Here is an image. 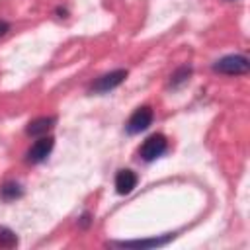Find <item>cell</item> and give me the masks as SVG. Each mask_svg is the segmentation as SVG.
<instances>
[{
    "label": "cell",
    "instance_id": "cell-7",
    "mask_svg": "<svg viewBox=\"0 0 250 250\" xmlns=\"http://www.w3.org/2000/svg\"><path fill=\"white\" fill-rule=\"evenodd\" d=\"M55 125V117H37L33 121H29L27 125V135L31 137H43L47 135Z\"/></svg>",
    "mask_w": 250,
    "mask_h": 250
},
{
    "label": "cell",
    "instance_id": "cell-10",
    "mask_svg": "<svg viewBox=\"0 0 250 250\" xmlns=\"http://www.w3.org/2000/svg\"><path fill=\"white\" fill-rule=\"evenodd\" d=\"M16 244H18V236L10 229L0 227V246L2 248H14Z\"/></svg>",
    "mask_w": 250,
    "mask_h": 250
},
{
    "label": "cell",
    "instance_id": "cell-2",
    "mask_svg": "<svg viewBox=\"0 0 250 250\" xmlns=\"http://www.w3.org/2000/svg\"><path fill=\"white\" fill-rule=\"evenodd\" d=\"M166 148H168L166 137L160 135V133H156V135H150V137L141 145L139 154H141V158H143L145 162H150V160H156L158 156H162V154L166 152Z\"/></svg>",
    "mask_w": 250,
    "mask_h": 250
},
{
    "label": "cell",
    "instance_id": "cell-8",
    "mask_svg": "<svg viewBox=\"0 0 250 250\" xmlns=\"http://www.w3.org/2000/svg\"><path fill=\"white\" fill-rule=\"evenodd\" d=\"M174 238V234H166L162 238H146V240H127V242H113L117 246H125V248H150V246H164L166 242H170Z\"/></svg>",
    "mask_w": 250,
    "mask_h": 250
},
{
    "label": "cell",
    "instance_id": "cell-9",
    "mask_svg": "<svg viewBox=\"0 0 250 250\" xmlns=\"http://www.w3.org/2000/svg\"><path fill=\"white\" fill-rule=\"evenodd\" d=\"M0 195H2V199L12 201V199H16V197L21 195V186L16 184V182H6L2 186V189H0Z\"/></svg>",
    "mask_w": 250,
    "mask_h": 250
},
{
    "label": "cell",
    "instance_id": "cell-6",
    "mask_svg": "<svg viewBox=\"0 0 250 250\" xmlns=\"http://www.w3.org/2000/svg\"><path fill=\"white\" fill-rule=\"evenodd\" d=\"M137 180L139 178H137V174L133 170H119L117 176H115V189H117V193H121V195L131 193L135 189V186H137Z\"/></svg>",
    "mask_w": 250,
    "mask_h": 250
},
{
    "label": "cell",
    "instance_id": "cell-5",
    "mask_svg": "<svg viewBox=\"0 0 250 250\" xmlns=\"http://www.w3.org/2000/svg\"><path fill=\"white\" fill-rule=\"evenodd\" d=\"M125 78H127V70H123V68L111 70V72L100 76V78L92 84V90H94V92H109V90H113L115 86H119Z\"/></svg>",
    "mask_w": 250,
    "mask_h": 250
},
{
    "label": "cell",
    "instance_id": "cell-4",
    "mask_svg": "<svg viewBox=\"0 0 250 250\" xmlns=\"http://www.w3.org/2000/svg\"><path fill=\"white\" fill-rule=\"evenodd\" d=\"M53 145H55L53 137H45V135H43V137H41L39 141H35V143L31 145V148L27 150V162H31V164L43 162V160L51 154Z\"/></svg>",
    "mask_w": 250,
    "mask_h": 250
},
{
    "label": "cell",
    "instance_id": "cell-12",
    "mask_svg": "<svg viewBox=\"0 0 250 250\" xmlns=\"http://www.w3.org/2000/svg\"><path fill=\"white\" fill-rule=\"evenodd\" d=\"M8 29H10V25H8L6 21H0V37H2V35H4Z\"/></svg>",
    "mask_w": 250,
    "mask_h": 250
},
{
    "label": "cell",
    "instance_id": "cell-1",
    "mask_svg": "<svg viewBox=\"0 0 250 250\" xmlns=\"http://www.w3.org/2000/svg\"><path fill=\"white\" fill-rule=\"evenodd\" d=\"M250 62L244 55H227L213 64V70L221 74H246Z\"/></svg>",
    "mask_w": 250,
    "mask_h": 250
},
{
    "label": "cell",
    "instance_id": "cell-11",
    "mask_svg": "<svg viewBox=\"0 0 250 250\" xmlns=\"http://www.w3.org/2000/svg\"><path fill=\"white\" fill-rule=\"evenodd\" d=\"M188 76H189V68H186V66H184V68H180V70H178V72L172 76V82H174V84H178V82H184Z\"/></svg>",
    "mask_w": 250,
    "mask_h": 250
},
{
    "label": "cell",
    "instance_id": "cell-3",
    "mask_svg": "<svg viewBox=\"0 0 250 250\" xmlns=\"http://www.w3.org/2000/svg\"><path fill=\"white\" fill-rule=\"evenodd\" d=\"M152 117H154V113H152V109H150L148 105L137 107V109L131 113V117H129V121H127V125H125L127 133H129V135H137V133L145 131V129L152 123Z\"/></svg>",
    "mask_w": 250,
    "mask_h": 250
}]
</instances>
